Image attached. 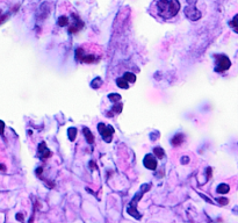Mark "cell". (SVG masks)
Returning a JSON list of instances; mask_svg holds the SVG:
<instances>
[{"mask_svg": "<svg viewBox=\"0 0 238 223\" xmlns=\"http://www.w3.org/2000/svg\"><path fill=\"white\" fill-rule=\"evenodd\" d=\"M98 129L100 131V134L102 135V137L105 138L106 142H110L112 141V135L114 134V128L112 125H106L104 123H100L98 125Z\"/></svg>", "mask_w": 238, "mask_h": 223, "instance_id": "obj_4", "label": "cell"}, {"mask_svg": "<svg viewBox=\"0 0 238 223\" xmlns=\"http://www.w3.org/2000/svg\"><path fill=\"white\" fill-rule=\"evenodd\" d=\"M4 129H5V123L2 121H0V134H4Z\"/></svg>", "mask_w": 238, "mask_h": 223, "instance_id": "obj_17", "label": "cell"}, {"mask_svg": "<svg viewBox=\"0 0 238 223\" xmlns=\"http://www.w3.org/2000/svg\"><path fill=\"white\" fill-rule=\"evenodd\" d=\"M76 135H77V130L74 128H70L69 129V138H70L71 141H74Z\"/></svg>", "mask_w": 238, "mask_h": 223, "instance_id": "obj_14", "label": "cell"}, {"mask_svg": "<svg viewBox=\"0 0 238 223\" xmlns=\"http://www.w3.org/2000/svg\"><path fill=\"white\" fill-rule=\"evenodd\" d=\"M143 163H144L145 167H148L149 170H156V167H157V161L152 155H146Z\"/></svg>", "mask_w": 238, "mask_h": 223, "instance_id": "obj_5", "label": "cell"}, {"mask_svg": "<svg viewBox=\"0 0 238 223\" xmlns=\"http://www.w3.org/2000/svg\"><path fill=\"white\" fill-rule=\"evenodd\" d=\"M108 99H109L112 102H117V100H120V99H121V95H119L117 93L109 94V95H108Z\"/></svg>", "mask_w": 238, "mask_h": 223, "instance_id": "obj_13", "label": "cell"}, {"mask_svg": "<svg viewBox=\"0 0 238 223\" xmlns=\"http://www.w3.org/2000/svg\"><path fill=\"white\" fill-rule=\"evenodd\" d=\"M236 20H237V17H235V19H233V22H232V26H233V28H235V30H237V25H236Z\"/></svg>", "mask_w": 238, "mask_h": 223, "instance_id": "obj_18", "label": "cell"}, {"mask_svg": "<svg viewBox=\"0 0 238 223\" xmlns=\"http://www.w3.org/2000/svg\"><path fill=\"white\" fill-rule=\"evenodd\" d=\"M229 185H227V184H222L220 185L218 187H217V193H220V194H225V193H228L229 192Z\"/></svg>", "mask_w": 238, "mask_h": 223, "instance_id": "obj_10", "label": "cell"}, {"mask_svg": "<svg viewBox=\"0 0 238 223\" xmlns=\"http://www.w3.org/2000/svg\"><path fill=\"white\" fill-rule=\"evenodd\" d=\"M84 134H85V136H86V140H87L88 143L94 142V136H93V134L88 130V128H84Z\"/></svg>", "mask_w": 238, "mask_h": 223, "instance_id": "obj_11", "label": "cell"}, {"mask_svg": "<svg viewBox=\"0 0 238 223\" xmlns=\"http://www.w3.org/2000/svg\"><path fill=\"white\" fill-rule=\"evenodd\" d=\"M216 58H217V66H216L215 70L217 72L227 71L230 66H231V62H230V59L227 56L221 55V56H216Z\"/></svg>", "mask_w": 238, "mask_h": 223, "instance_id": "obj_3", "label": "cell"}, {"mask_svg": "<svg viewBox=\"0 0 238 223\" xmlns=\"http://www.w3.org/2000/svg\"><path fill=\"white\" fill-rule=\"evenodd\" d=\"M153 152H155V156L157 157V158H163L164 157V150L161 149V148H155L153 149Z\"/></svg>", "mask_w": 238, "mask_h": 223, "instance_id": "obj_12", "label": "cell"}, {"mask_svg": "<svg viewBox=\"0 0 238 223\" xmlns=\"http://www.w3.org/2000/svg\"><path fill=\"white\" fill-rule=\"evenodd\" d=\"M123 78L128 81V83H135V81H136V76H135L134 73H131V72H125Z\"/></svg>", "mask_w": 238, "mask_h": 223, "instance_id": "obj_8", "label": "cell"}, {"mask_svg": "<svg viewBox=\"0 0 238 223\" xmlns=\"http://www.w3.org/2000/svg\"><path fill=\"white\" fill-rule=\"evenodd\" d=\"M217 201L220 202L221 205H227V203H228V200H227V199H223V197H221V199H218Z\"/></svg>", "mask_w": 238, "mask_h": 223, "instance_id": "obj_16", "label": "cell"}, {"mask_svg": "<svg viewBox=\"0 0 238 223\" xmlns=\"http://www.w3.org/2000/svg\"><path fill=\"white\" fill-rule=\"evenodd\" d=\"M116 84H117V86H119V87H121V89H128V87H129L128 81L125 80L123 77H122V78L116 79Z\"/></svg>", "mask_w": 238, "mask_h": 223, "instance_id": "obj_9", "label": "cell"}, {"mask_svg": "<svg viewBox=\"0 0 238 223\" xmlns=\"http://www.w3.org/2000/svg\"><path fill=\"white\" fill-rule=\"evenodd\" d=\"M68 25H70V19H69V17L68 15H61L59 19H58V26L65 27Z\"/></svg>", "mask_w": 238, "mask_h": 223, "instance_id": "obj_6", "label": "cell"}, {"mask_svg": "<svg viewBox=\"0 0 238 223\" xmlns=\"http://www.w3.org/2000/svg\"><path fill=\"white\" fill-rule=\"evenodd\" d=\"M100 55L99 54V47L94 48L91 47V51H87V49L85 48V45L83 47H79L77 50H76V57L77 59L81 63H86V64H92V63H95L100 59Z\"/></svg>", "mask_w": 238, "mask_h": 223, "instance_id": "obj_2", "label": "cell"}, {"mask_svg": "<svg viewBox=\"0 0 238 223\" xmlns=\"http://www.w3.org/2000/svg\"><path fill=\"white\" fill-rule=\"evenodd\" d=\"M182 141H184V135L181 134H176L173 138H172V144L173 145H180L181 143H182Z\"/></svg>", "mask_w": 238, "mask_h": 223, "instance_id": "obj_7", "label": "cell"}, {"mask_svg": "<svg viewBox=\"0 0 238 223\" xmlns=\"http://www.w3.org/2000/svg\"><path fill=\"white\" fill-rule=\"evenodd\" d=\"M180 11L179 0H153L149 12L152 17L164 21L176 18Z\"/></svg>", "mask_w": 238, "mask_h": 223, "instance_id": "obj_1", "label": "cell"}, {"mask_svg": "<svg viewBox=\"0 0 238 223\" xmlns=\"http://www.w3.org/2000/svg\"><path fill=\"white\" fill-rule=\"evenodd\" d=\"M122 107H123V106H122V104H119V106H117V105H115L114 107L112 108V110H113L114 113H117V114H119V113H121Z\"/></svg>", "mask_w": 238, "mask_h": 223, "instance_id": "obj_15", "label": "cell"}]
</instances>
